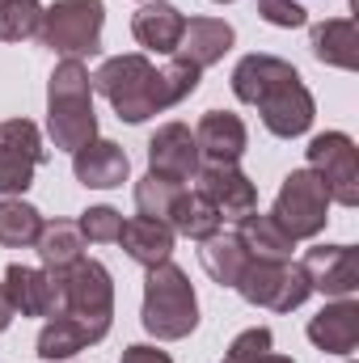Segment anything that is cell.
<instances>
[{
    "instance_id": "cell-32",
    "label": "cell",
    "mask_w": 359,
    "mask_h": 363,
    "mask_svg": "<svg viewBox=\"0 0 359 363\" xmlns=\"http://www.w3.org/2000/svg\"><path fill=\"white\" fill-rule=\"evenodd\" d=\"M270 347H275V334H270L267 325H254V330H245V334L233 338V347H228L224 359H250V355H263Z\"/></svg>"
},
{
    "instance_id": "cell-28",
    "label": "cell",
    "mask_w": 359,
    "mask_h": 363,
    "mask_svg": "<svg viewBox=\"0 0 359 363\" xmlns=\"http://www.w3.org/2000/svg\"><path fill=\"white\" fill-rule=\"evenodd\" d=\"M43 30V4L38 0H0V38L26 43Z\"/></svg>"
},
{
    "instance_id": "cell-21",
    "label": "cell",
    "mask_w": 359,
    "mask_h": 363,
    "mask_svg": "<svg viewBox=\"0 0 359 363\" xmlns=\"http://www.w3.org/2000/svg\"><path fill=\"white\" fill-rule=\"evenodd\" d=\"M170 228H174V237H190V241H207V237H216L220 233V211H216V203L203 194V190H186L182 186L178 199H174V207H170V220H165Z\"/></svg>"
},
{
    "instance_id": "cell-6",
    "label": "cell",
    "mask_w": 359,
    "mask_h": 363,
    "mask_svg": "<svg viewBox=\"0 0 359 363\" xmlns=\"http://www.w3.org/2000/svg\"><path fill=\"white\" fill-rule=\"evenodd\" d=\"M101 26H106V4L101 0H51L43 9L38 43L68 55V60L97 55L101 51Z\"/></svg>"
},
{
    "instance_id": "cell-24",
    "label": "cell",
    "mask_w": 359,
    "mask_h": 363,
    "mask_svg": "<svg viewBox=\"0 0 359 363\" xmlns=\"http://www.w3.org/2000/svg\"><path fill=\"white\" fill-rule=\"evenodd\" d=\"M38 258H43V271H68L85 258V237L72 220H43V233L34 241Z\"/></svg>"
},
{
    "instance_id": "cell-19",
    "label": "cell",
    "mask_w": 359,
    "mask_h": 363,
    "mask_svg": "<svg viewBox=\"0 0 359 363\" xmlns=\"http://www.w3.org/2000/svg\"><path fill=\"white\" fill-rule=\"evenodd\" d=\"M118 245L131 262H140L144 271L157 262H170L174 254V228L165 220H148V216H131L118 228Z\"/></svg>"
},
{
    "instance_id": "cell-17",
    "label": "cell",
    "mask_w": 359,
    "mask_h": 363,
    "mask_svg": "<svg viewBox=\"0 0 359 363\" xmlns=\"http://www.w3.org/2000/svg\"><path fill=\"white\" fill-rule=\"evenodd\" d=\"M72 174L89 190H114V186L127 182L131 161H127V152L114 140H89L85 148L72 152Z\"/></svg>"
},
{
    "instance_id": "cell-23",
    "label": "cell",
    "mask_w": 359,
    "mask_h": 363,
    "mask_svg": "<svg viewBox=\"0 0 359 363\" xmlns=\"http://www.w3.org/2000/svg\"><path fill=\"white\" fill-rule=\"evenodd\" d=\"M237 241L250 250V258H275V262H287L292 250H296V241L279 228V220L263 216L258 207L237 220Z\"/></svg>"
},
{
    "instance_id": "cell-5",
    "label": "cell",
    "mask_w": 359,
    "mask_h": 363,
    "mask_svg": "<svg viewBox=\"0 0 359 363\" xmlns=\"http://www.w3.org/2000/svg\"><path fill=\"white\" fill-rule=\"evenodd\" d=\"M55 283H60V308L55 313L77 317L101 342L110 334V321H114V279H110V271L97 258H81L77 267L55 271Z\"/></svg>"
},
{
    "instance_id": "cell-13",
    "label": "cell",
    "mask_w": 359,
    "mask_h": 363,
    "mask_svg": "<svg viewBox=\"0 0 359 363\" xmlns=\"http://www.w3.org/2000/svg\"><path fill=\"white\" fill-rule=\"evenodd\" d=\"M194 144H199V157L207 165H237L250 148V131L237 114L228 110H207L194 127Z\"/></svg>"
},
{
    "instance_id": "cell-26",
    "label": "cell",
    "mask_w": 359,
    "mask_h": 363,
    "mask_svg": "<svg viewBox=\"0 0 359 363\" xmlns=\"http://www.w3.org/2000/svg\"><path fill=\"white\" fill-rule=\"evenodd\" d=\"M93 342H97V338H93L77 317H68V313H51L47 325H43V334H38V355H43L47 363L72 359V355H81L85 347H93Z\"/></svg>"
},
{
    "instance_id": "cell-7",
    "label": "cell",
    "mask_w": 359,
    "mask_h": 363,
    "mask_svg": "<svg viewBox=\"0 0 359 363\" xmlns=\"http://www.w3.org/2000/svg\"><path fill=\"white\" fill-rule=\"evenodd\" d=\"M237 291L245 304L254 308H270V313H292L300 308L313 287H309V274L300 262H275V258H250V267L237 279Z\"/></svg>"
},
{
    "instance_id": "cell-20",
    "label": "cell",
    "mask_w": 359,
    "mask_h": 363,
    "mask_svg": "<svg viewBox=\"0 0 359 363\" xmlns=\"http://www.w3.org/2000/svg\"><path fill=\"white\" fill-rule=\"evenodd\" d=\"M182 26H186V17H182L170 0H148V4H140L136 17H131L136 43L148 47V51H161V55H174V51H178Z\"/></svg>"
},
{
    "instance_id": "cell-14",
    "label": "cell",
    "mask_w": 359,
    "mask_h": 363,
    "mask_svg": "<svg viewBox=\"0 0 359 363\" xmlns=\"http://www.w3.org/2000/svg\"><path fill=\"white\" fill-rule=\"evenodd\" d=\"M194 182H199V190L216 203L220 220H241L245 211L258 207V186L245 178L237 165H199Z\"/></svg>"
},
{
    "instance_id": "cell-10",
    "label": "cell",
    "mask_w": 359,
    "mask_h": 363,
    "mask_svg": "<svg viewBox=\"0 0 359 363\" xmlns=\"http://www.w3.org/2000/svg\"><path fill=\"white\" fill-rule=\"evenodd\" d=\"M47 161L43 131L30 118H4L0 123V194L21 199L34 186V169Z\"/></svg>"
},
{
    "instance_id": "cell-30",
    "label": "cell",
    "mask_w": 359,
    "mask_h": 363,
    "mask_svg": "<svg viewBox=\"0 0 359 363\" xmlns=\"http://www.w3.org/2000/svg\"><path fill=\"white\" fill-rule=\"evenodd\" d=\"M77 228H81V237H85V241H93V245H101V241H118L123 216H118L114 207H89V211H81Z\"/></svg>"
},
{
    "instance_id": "cell-16",
    "label": "cell",
    "mask_w": 359,
    "mask_h": 363,
    "mask_svg": "<svg viewBox=\"0 0 359 363\" xmlns=\"http://www.w3.org/2000/svg\"><path fill=\"white\" fill-rule=\"evenodd\" d=\"M309 342L330 355H351L359 347V300L343 296L309 321Z\"/></svg>"
},
{
    "instance_id": "cell-18",
    "label": "cell",
    "mask_w": 359,
    "mask_h": 363,
    "mask_svg": "<svg viewBox=\"0 0 359 363\" xmlns=\"http://www.w3.org/2000/svg\"><path fill=\"white\" fill-rule=\"evenodd\" d=\"M233 26L228 21H220V17H190L186 26H182V38H178V60L186 64H194L199 72L203 68H211V64H220L224 55H228V47H233Z\"/></svg>"
},
{
    "instance_id": "cell-35",
    "label": "cell",
    "mask_w": 359,
    "mask_h": 363,
    "mask_svg": "<svg viewBox=\"0 0 359 363\" xmlns=\"http://www.w3.org/2000/svg\"><path fill=\"white\" fill-rule=\"evenodd\" d=\"M220 363H296V359L275 355V351H263V355H250V359H220Z\"/></svg>"
},
{
    "instance_id": "cell-25",
    "label": "cell",
    "mask_w": 359,
    "mask_h": 363,
    "mask_svg": "<svg viewBox=\"0 0 359 363\" xmlns=\"http://www.w3.org/2000/svg\"><path fill=\"white\" fill-rule=\"evenodd\" d=\"M199 245H203V250H199L203 271L211 274L220 287H237L241 271L250 267V250L237 241V233H216V237H207V241H199Z\"/></svg>"
},
{
    "instance_id": "cell-15",
    "label": "cell",
    "mask_w": 359,
    "mask_h": 363,
    "mask_svg": "<svg viewBox=\"0 0 359 363\" xmlns=\"http://www.w3.org/2000/svg\"><path fill=\"white\" fill-rule=\"evenodd\" d=\"M4 291L13 300V308L21 317H51L60 308V283L51 271H38V267H21L13 262L4 271Z\"/></svg>"
},
{
    "instance_id": "cell-8",
    "label": "cell",
    "mask_w": 359,
    "mask_h": 363,
    "mask_svg": "<svg viewBox=\"0 0 359 363\" xmlns=\"http://www.w3.org/2000/svg\"><path fill=\"white\" fill-rule=\"evenodd\" d=\"M270 216L279 220V228L292 241H313L330 224V194H326L321 178L313 169H292L279 186V194H275Z\"/></svg>"
},
{
    "instance_id": "cell-11",
    "label": "cell",
    "mask_w": 359,
    "mask_h": 363,
    "mask_svg": "<svg viewBox=\"0 0 359 363\" xmlns=\"http://www.w3.org/2000/svg\"><path fill=\"white\" fill-rule=\"evenodd\" d=\"M304 274H309V287L321 291V296H355L359 291V254L355 245H313L304 254Z\"/></svg>"
},
{
    "instance_id": "cell-36",
    "label": "cell",
    "mask_w": 359,
    "mask_h": 363,
    "mask_svg": "<svg viewBox=\"0 0 359 363\" xmlns=\"http://www.w3.org/2000/svg\"><path fill=\"white\" fill-rule=\"evenodd\" d=\"M216 4H228V0H216Z\"/></svg>"
},
{
    "instance_id": "cell-37",
    "label": "cell",
    "mask_w": 359,
    "mask_h": 363,
    "mask_svg": "<svg viewBox=\"0 0 359 363\" xmlns=\"http://www.w3.org/2000/svg\"><path fill=\"white\" fill-rule=\"evenodd\" d=\"M140 4H148V0H140Z\"/></svg>"
},
{
    "instance_id": "cell-3",
    "label": "cell",
    "mask_w": 359,
    "mask_h": 363,
    "mask_svg": "<svg viewBox=\"0 0 359 363\" xmlns=\"http://www.w3.org/2000/svg\"><path fill=\"white\" fill-rule=\"evenodd\" d=\"M47 135L55 148L77 152L97 140V114H93V77L81 60L55 64L47 81Z\"/></svg>"
},
{
    "instance_id": "cell-29",
    "label": "cell",
    "mask_w": 359,
    "mask_h": 363,
    "mask_svg": "<svg viewBox=\"0 0 359 363\" xmlns=\"http://www.w3.org/2000/svg\"><path fill=\"white\" fill-rule=\"evenodd\" d=\"M178 190H182V182L144 174V178L136 182V207H140V216H148V220H170V207H174Z\"/></svg>"
},
{
    "instance_id": "cell-9",
    "label": "cell",
    "mask_w": 359,
    "mask_h": 363,
    "mask_svg": "<svg viewBox=\"0 0 359 363\" xmlns=\"http://www.w3.org/2000/svg\"><path fill=\"white\" fill-rule=\"evenodd\" d=\"M309 169L321 178L330 203L359 207V148L347 131H326L309 140Z\"/></svg>"
},
{
    "instance_id": "cell-2",
    "label": "cell",
    "mask_w": 359,
    "mask_h": 363,
    "mask_svg": "<svg viewBox=\"0 0 359 363\" xmlns=\"http://www.w3.org/2000/svg\"><path fill=\"white\" fill-rule=\"evenodd\" d=\"M233 93L245 106H258L263 127L279 140H296L313 127L317 101L304 89L300 72L279 55H245L233 68Z\"/></svg>"
},
{
    "instance_id": "cell-31",
    "label": "cell",
    "mask_w": 359,
    "mask_h": 363,
    "mask_svg": "<svg viewBox=\"0 0 359 363\" xmlns=\"http://www.w3.org/2000/svg\"><path fill=\"white\" fill-rule=\"evenodd\" d=\"M258 13H263V21L279 26V30H300L309 21L300 0H258Z\"/></svg>"
},
{
    "instance_id": "cell-4",
    "label": "cell",
    "mask_w": 359,
    "mask_h": 363,
    "mask_svg": "<svg viewBox=\"0 0 359 363\" xmlns=\"http://www.w3.org/2000/svg\"><path fill=\"white\" fill-rule=\"evenodd\" d=\"M140 321L161 342H178V338L194 334V325H199V300H194V287H190V279H186L182 267H174V262L148 267Z\"/></svg>"
},
{
    "instance_id": "cell-1",
    "label": "cell",
    "mask_w": 359,
    "mask_h": 363,
    "mask_svg": "<svg viewBox=\"0 0 359 363\" xmlns=\"http://www.w3.org/2000/svg\"><path fill=\"white\" fill-rule=\"evenodd\" d=\"M199 68L186 60H170L165 68H157L148 55L131 51V55H110L97 72H93V89L101 93L114 114L123 123H144L153 114L174 110L178 101H186L190 93L199 89Z\"/></svg>"
},
{
    "instance_id": "cell-34",
    "label": "cell",
    "mask_w": 359,
    "mask_h": 363,
    "mask_svg": "<svg viewBox=\"0 0 359 363\" xmlns=\"http://www.w3.org/2000/svg\"><path fill=\"white\" fill-rule=\"evenodd\" d=\"M13 317H17V308H13V300H9V291H4V283H0V334L13 325Z\"/></svg>"
},
{
    "instance_id": "cell-12",
    "label": "cell",
    "mask_w": 359,
    "mask_h": 363,
    "mask_svg": "<svg viewBox=\"0 0 359 363\" xmlns=\"http://www.w3.org/2000/svg\"><path fill=\"white\" fill-rule=\"evenodd\" d=\"M199 144H194V131L186 123H165L157 127V135L148 140V174L170 182H194L199 174Z\"/></svg>"
},
{
    "instance_id": "cell-22",
    "label": "cell",
    "mask_w": 359,
    "mask_h": 363,
    "mask_svg": "<svg viewBox=\"0 0 359 363\" xmlns=\"http://www.w3.org/2000/svg\"><path fill=\"white\" fill-rule=\"evenodd\" d=\"M313 55L330 68L355 72L359 68V30L351 17H330L321 26H313Z\"/></svg>"
},
{
    "instance_id": "cell-27",
    "label": "cell",
    "mask_w": 359,
    "mask_h": 363,
    "mask_svg": "<svg viewBox=\"0 0 359 363\" xmlns=\"http://www.w3.org/2000/svg\"><path fill=\"white\" fill-rule=\"evenodd\" d=\"M43 233V211L30 207L26 199H4L0 203V245L9 250H30Z\"/></svg>"
},
{
    "instance_id": "cell-33",
    "label": "cell",
    "mask_w": 359,
    "mask_h": 363,
    "mask_svg": "<svg viewBox=\"0 0 359 363\" xmlns=\"http://www.w3.org/2000/svg\"><path fill=\"white\" fill-rule=\"evenodd\" d=\"M118 363H174V359H170V351H157V347L136 342V347H127V351H123V359H118Z\"/></svg>"
}]
</instances>
